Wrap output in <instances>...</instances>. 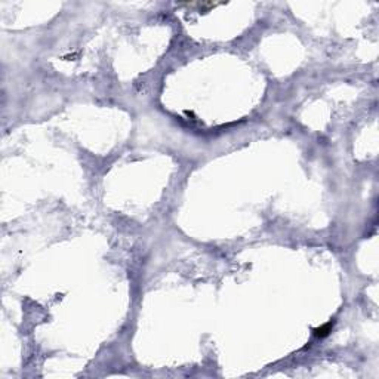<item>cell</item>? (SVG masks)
Segmentation results:
<instances>
[{"label": "cell", "mask_w": 379, "mask_h": 379, "mask_svg": "<svg viewBox=\"0 0 379 379\" xmlns=\"http://www.w3.org/2000/svg\"><path fill=\"white\" fill-rule=\"evenodd\" d=\"M329 330H330V324H326V326H323L322 329H316L314 332H316L317 336H324V335L329 333Z\"/></svg>", "instance_id": "1"}]
</instances>
